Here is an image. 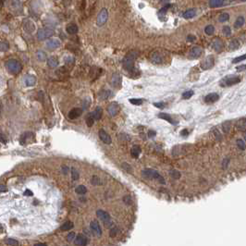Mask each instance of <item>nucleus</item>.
Masks as SVG:
<instances>
[{"mask_svg":"<svg viewBox=\"0 0 246 246\" xmlns=\"http://www.w3.org/2000/svg\"><path fill=\"white\" fill-rule=\"evenodd\" d=\"M148 134H149V137H155L156 133V131L150 130V131H149V133H148Z\"/></svg>","mask_w":246,"mask_h":246,"instance_id":"nucleus-52","label":"nucleus"},{"mask_svg":"<svg viewBox=\"0 0 246 246\" xmlns=\"http://www.w3.org/2000/svg\"><path fill=\"white\" fill-rule=\"evenodd\" d=\"M24 82H25L26 86H29V87L33 86L35 83H36V78H35L33 75H27L25 77Z\"/></svg>","mask_w":246,"mask_h":246,"instance_id":"nucleus-23","label":"nucleus"},{"mask_svg":"<svg viewBox=\"0 0 246 246\" xmlns=\"http://www.w3.org/2000/svg\"><path fill=\"white\" fill-rule=\"evenodd\" d=\"M237 129L241 131H245L246 130V118H241L240 120L237 121V124H236Z\"/></svg>","mask_w":246,"mask_h":246,"instance_id":"nucleus-22","label":"nucleus"},{"mask_svg":"<svg viewBox=\"0 0 246 246\" xmlns=\"http://www.w3.org/2000/svg\"><path fill=\"white\" fill-rule=\"evenodd\" d=\"M7 186L3 185V184H0V192H7Z\"/></svg>","mask_w":246,"mask_h":246,"instance_id":"nucleus-51","label":"nucleus"},{"mask_svg":"<svg viewBox=\"0 0 246 246\" xmlns=\"http://www.w3.org/2000/svg\"><path fill=\"white\" fill-rule=\"evenodd\" d=\"M230 163V158H227L223 161V164H222V169H228V165Z\"/></svg>","mask_w":246,"mask_h":246,"instance_id":"nucleus-46","label":"nucleus"},{"mask_svg":"<svg viewBox=\"0 0 246 246\" xmlns=\"http://www.w3.org/2000/svg\"><path fill=\"white\" fill-rule=\"evenodd\" d=\"M5 243L7 245H10V246H19L20 245L19 241L14 240V239H7V240H5Z\"/></svg>","mask_w":246,"mask_h":246,"instance_id":"nucleus-38","label":"nucleus"},{"mask_svg":"<svg viewBox=\"0 0 246 246\" xmlns=\"http://www.w3.org/2000/svg\"><path fill=\"white\" fill-rule=\"evenodd\" d=\"M121 76L118 73H114L111 78V85L116 87V88H120L121 86Z\"/></svg>","mask_w":246,"mask_h":246,"instance_id":"nucleus-12","label":"nucleus"},{"mask_svg":"<svg viewBox=\"0 0 246 246\" xmlns=\"http://www.w3.org/2000/svg\"><path fill=\"white\" fill-rule=\"evenodd\" d=\"M141 153H142V149H141L139 145H134L130 149V155L133 158H138L139 156L141 155Z\"/></svg>","mask_w":246,"mask_h":246,"instance_id":"nucleus-21","label":"nucleus"},{"mask_svg":"<svg viewBox=\"0 0 246 246\" xmlns=\"http://www.w3.org/2000/svg\"><path fill=\"white\" fill-rule=\"evenodd\" d=\"M10 47V45H8L7 42H4V41H0V52H5Z\"/></svg>","mask_w":246,"mask_h":246,"instance_id":"nucleus-34","label":"nucleus"},{"mask_svg":"<svg viewBox=\"0 0 246 246\" xmlns=\"http://www.w3.org/2000/svg\"><path fill=\"white\" fill-rule=\"evenodd\" d=\"M193 91L192 90H189V91H186L184 92V93L182 94V98L183 99H190L192 96L193 95Z\"/></svg>","mask_w":246,"mask_h":246,"instance_id":"nucleus-39","label":"nucleus"},{"mask_svg":"<svg viewBox=\"0 0 246 246\" xmlns=\"http://www.w3.org/2000/svg\"><path fill=\"white\" fill-rule=\"evenodd\" d=\"M169 7V6H166V7H162L161 10H159V12H158V17H159V19L161 18V16H162V15H165V14H166V10H168Z\"/></svg>","mask_w":246,"mask_h":246,"instance_id":"nucleus-44","label":"nucleus"},{"mask_svg":"<svg viewBox=\"0 0 246 246\" xmlns=\"http://www.w3.org/2000/svg\"><path fill=\"white\" fill-rule=\"evenodd\" d=\"M120 110V105H118L117 102H112L108 105L107 107V112L110 116L114 117V116H117L118 112Z\"/></svg>","mask_w":246,"mask_h":246,"instance_id":"nucleus-7","label":"nucleus"},{"mask_svg":"<svg viewBox=\"0 0 246 246\" xmlns=\"http://www.w3.org/2000/svg\"><path fill=\"white\" fill-rule=\"evenodd\" d=\"M53 34H54V31L50 28H43L37 31V38L41 41L53 36Z\"/></svg>","mask_w":246,"mask_h":246,"instance_id":"nucleus-3","label":"nucleus"},{"mask_svg":"<svg viewBox=\"0 0 246 246\" xmlns=\"http://www.w3.org/2000/svg\"><path fill=\"white\" fill-rule=\"evenodd\" d=\"M231 121L228 120V121H225L223 123V130L225 131V133H230V128H231Z\"/></svg>","mask_w":246,"mask_h":246,"instance_id":"nucleus-35","label":"nucleus"},{"mask_svg":"<svg viewBox=\"0 0 246 246\" xmlns=\"http://www.w3.org/2000/svg\"><path fill=\"white\" fill-rule=\"evenodd\" d=\"M169 177L173 179V181H179L181 178V173L179 172L177 169H171L169 171Z\"/></svg>","mask_w":246,"mask_h":246,"instance_id":"nucleus-19","label":"nucleus"},{"mask_svg":"<svg viewBox=\"0 0 246 246\" xmlns=\"http://www.w3.org/2000/svg\"><path fill=\"white\" fill-rule=\"evenodd\" d=\"M165 103L164 102H159V103H154V105H155L156 107H158V108H164L165 107Z\"/></svg>","mask_w":246,"mask_h":246,"instance_id":"nucleus-47","label":"nucleus"},{"mask_svg":"<svg viewBox=\"0 0 246 246\" xmlns=\"http://www.w3.org/2000/svg\"><path fill=\"white\" fill-rule=\"evenodd\" d=\"M143 102V99H139V98H130V103H131L133 105H142Z\"/></svg>","mask_w":246,"mask_h":246,"instance_id":"nucleus-40","label":"nucleus"},{"mask_svg":"<svg viewBox=\"0 0 246 246\" xmlns=\"http://www.w3.org/2000/svg\"><path fill=\"white\" fill-rule=\"evenodd\" d=\"M195 15H196L195 8H190V10H186L183 13V18L186 20H190V19H192L193 17H195Z\"/></svg>","mask_w":246,"mask_h":246,"instance_id":"nucleus-25","label":"nucleus"},{"mask_svg":"<svg viewBox=\"0 0 246 246\" xmlns=\"http://www.w3.org/2000/svg\"><path fill=\"white\" fill-rule=\"evenodd\" d=\"M23 28L27 33H33L35 30V25L32 20H26L23 22Z\"/></svg>","mask_w":246,"mask_h":246,"instance_id":"nucleus-16","label":"nucleus"},{"mask_svg":"<svg viewBox=\"0 0 246 246\" xmlns=\"http://www.w3.org/2000/svg\"><path fill=\"white\" fill-rule=\"evenodd\" d=\"M151 60L155 64H161L163 62V56L159 52H154L151 55Z\"/></svg>","mask_w":246,"mask_h":246,"instance_id":"nucleus-15","label":"nucleus"},{"mask_svg":"<svg viewBox=\"0 0 246 246\" xmlns=\"http://www.w3.org/2000/svg\"><path fill=\"white\" fill-rule=\"evenodd\" d=\"M211 46H212L216 51L219 52V51H221L223 49L224 45H223V42H222V40L220 38L216 37L215 39H213L212 43H211Z\"/></svg>","mask_w":246,"mask_h":246,"instance_id":"nucleus-10","label":"nucleus"},{"mask_svg":"<svg viewBox=\"0 0 246 246\" xmlns=\"http://www.w3.org/2000/svg\"><path fill=\"white\" fill-rule=\"evenodd\" d=\"M82 108H79V107H75V108H72L71 110L69 112V118L70 120H75V118H79L80 116H82Z\"/></svg>","mask_w":246,"mask_h":246,"instance_id":"nucleus-11","label":"nucleus"},{"mask_svg":"<svg viewBox=\"0 0 246 246\" xmlns=\"http://www.w3.org/2000/svg\"><path fill=\"white\" fill-rule=\"evenodd\" d=\"M205 33L207 35H213L215 33V27L213 25H207L205 28Z\"/></svg>","mask_w":246,"mask_h":246,"instance_id":"nucleus-32","label":"nucleus"},{"mask_svg":"<svg viewBox=\"0 0 246 246\" xmlns=\"http://www.w3.org/2000/svg\"><path fill=\"white\" fill-rule=\"evenodd\" d=\"M62 173L64 174V175H68V173H69V168L68 166H62Z\"/></svg>","mask_w":246,"mask_h":246,"instance_id":"nucleus-49","label":"nucleus"},{"mask_svg":"<svg viewBox=\"0 0 246 246\" xmlns=\"http://www.w3.org/2000/svg\"><path fill=\"white\" fill-rule=\"evenodd\" d=\"M228 19H230V15L228 13H222L218 17V21L219 22H225V21L228 20Z\"/></svg>","mask_w":246,"mask_h":246,"instance_id":"nucleus-33","label":"nucleus"},{"mask_svg":"<svg viewBox=\"0 0 246 246\" xmlns=\"http://www.w3.org/2000/svg\"><path fill=\"white\" fill-rule=\"evenodd\" d=\"M244 59H245V55H243V56H238V58H234L233 60H232V63H233V64L239 63V62H241V61H243V60H244Z\"/></svg>","mask_w":246,"mask_h":246,"instance_id":"nucleus-45","label":"nucleus"},{"mask_svg":"<svg viewBox=\"0 0 246 246\" xmlns=\"http://www.w3.org/2000/svg\"><path fill=\"white\" fill-rule=\"evenodd\" d=\"M6 68L10 72L13 74H17L20 72L22 66H21V63L20 61H18L16 59H10L6 62Z\"/></svg>","mask_w":246,"mask_h":246,"instance_id":"nucleus-2","label":"nucleus"},{"mask_svg":"<svg viewBox=\"0 0 246 246\" xmlns=\"http://www.w3.org/2000/svg\"><path fill=\"white\" fill-rule=\"evenodd\" d=\"M239 47H240V42L238 39H232L230 43V45H228V48H230V50H236V49H238Z\"/></svg>","mask_w":246,"mask_h":246,"instance_id":"nucleus-29","label":"nucleus"},{"mask_svg":"<svg viewBox=\"0 0 246 246\" xmlns=\"http://www.w3.org/2000/svg\"><path fill=\"white\" fill-rule=\"evenodd\" d=\"M138 52L136 51H130L127 54L124 58L122 60V63H123V67L124 69L129 72H133L134 69H135V59L137 58L138 56Z\"/></svg>","mask_w":246,"mask_h":246,"instance_id":"nucleus-1","label":"nucleus"},{"mask_svg":"<svg viewBox=\"0 0 246 246\" xmlns=\"http://www.w3.org/2000/svg\"><path fill=\"white\" fill-rule=\"evenodd\" d=\"M195 39H196V37L194 36V35H192V34H190V35H188L187 36V41L188 42H193V41H195Z\"/></svg>","mask_w":246,"mask_h":246,"instance_id":"nucleus-48","label":"nucleus"},{"mask_svg":"<svg viewBox=\"0 0 246 246\" xmlns=\"http://www.w3.org/2000/svg\"><path fill=\"white\" fill-rule=\"evenodd\" d=\"M223 33L225 34L226 36H230L231 29L228 27V26H224V27H223Z\"/></svg>","mask_w":246,"mask_h":246,"instance_id":"nucleus-42","label":"nucleus"},{"mask_svg":"<svg viewBox=\"0 0 246 246\" xmlns=\"http://www.w3.org/2000/svg\"><path fill=\"white\" fill-rule=\"evenodd\" d=\"M241 82L240 76H228L221 81V86H232Z\"/></svg>","mask_w":246,"mask_h":246,"instance_id":"nucleus-4","label":"nucleus"},{"mask_svg":"<svg viewBox=\"0 0 246 246\" xmlns=\"http://www.w3.org/2000/svg\"><path fill=\"white\" fill-rule=\"evenodd\" d=\"M218 99H219V95L217 93H211L205 97V102L207 104H212L217 102Z\"/></svg>","mask_w":246,"mask_h":246,"instance_id":"nucleus-14","label":"nucleus"},{"mask_svg":"<svg viewBox=\"0 0 246 246\" xmlns=\"http://www.w3.org/2000/svg\"><path fill=\"white\" fill-rule=\"evenodd\" d=\"M188 134H189V130L187 129H184L181 131V135L183 136V137H186V136H188Z\"/></svg>","mask_w":246,"mask_h":246,"instance_id":"nucleus-50","label":"nucleus"},{"mask_svg":"<svg viewBox=\"0 0 246 246\" xmlns=\"http://www.w3.org/2000/svg\"><path fill=\"white\" fill-rule=\"evenodd\" d=\"M244 69H245V65H241V67H237V70H240V71Z\"/></svg>","mask_w":246,"mask_h":246,"instance_id":"nucleus-53","label":"nucleus"},{"mask_svg":"<svg viewBox=\"0 0 246 246\" xmlns=\"http://www.w3.org/2000/svg\"><path fill=\"white\" fill-rule=\"evenodd\" d=\"M237 145H238V147L241 150H245V143L243 140H241V139L237 140Z\"/></svg>","mask_w":246,"mask_h":246,"instance_id":"nucleus-41","label":"nucleus"},{"mask_svg":"<svg viewBox=\"0 0 246 246\" xmlns=\"http://www.w3.org/2000/svg\"><path fill=\"white\" fill-rule=\"evenodd\" d=\"M121 166H122V169L126 171V172H128V173H130V174H133V168H131V166H130L129 164L123 163V164L121 165Z\"/></svg>","mask_w":246,"mask_h":246,"instance_id":"nucleus-37","label":"nucleus"},{"mask_svg":"<svg viewBox=\"0 0 246 246\" xmlns=\"http://www.w3.org/2000/svg\"><path fill=\"white\" fill-rule=\"evenodd\" d=\"M2 230H3V228H2V226H1V225H0V231H1Z\"/></svg>","mask_w":246,"mask_h":246,"instance_id":"nucleus-54","label":"nucleus"},{"mask_svg":"<svg viewBox=\"0 0 246 246\" xmlns=\"http://www.w3.org/2000/svg\"><path fill=\"white\" fill-rule=\"evenodd\" d=\"M244 22H245L244 17L243 16H240V17L237 18V20H236L235 23H234V27L235 28H241V26L244 24Z\"/></svg>","mask_w":246,"mask_h":246,"instance_id":"nucleus-30","label":"nucleus"},{"mask_svg":"<svg viewBox=\"0 0 246 246\" xmlns=\"http://www.w3.org/2000/svg\"><path fill=\"white\" fill-rule=\"evenodd\" d=\"M215 65V58L213 56H208L201 62V68L204 70L209 69L211 68H213V66Z\"/></svg>","mask_w":246,"mask_h":246,"instance_id":"nucleus-5","label":"nucleus"},{"mask_svg":"<svg viewBox=\"0 0 246 246\" xmlns=\"http://www.w3.org/2000/svg\"><path fill=\"white\" fill-rule=\"evenodd\" d=\"M66 31H67V33L69 34H76L78 33V26L76 24L74 23H69L67 25V27H66Z\"/></svg>","mask_w":246,"mask_h":246,"instance_id":"nucleus-20","label":"nucleus"},{"mask_svg":"<svg viewBox=\"0 0 246 246\" xmlns=\"http://www.w3.org/2000/svg\"><path fill=\"white\" fill-rule=\"evenodd\" d=\"M98 134H99V137L101 140H102L103 143H107V144H110L112 143V139L110 137V135H109L108 133H107V131H105V130H103V129L99 130Z\"/></svg>","mask_w":246,"mask_h":246,"instance_id":"nucleus-8","label":"nucleus"},{"mask_svg":"<svg viewBox=\"0 0 246 246\" xmlns=\"http://www.w3.org/2000/svg\"><path fill=\"white\" fill-rule=\"evenodd\" d=\"M91 114H92V117H93V118H94V120H99L100 118H102L103 109H102V107H97Z\"/></svg>","mask_w":246,"mask_h":246,"instance_id":"nucleus-17","label":"nucleus"},{"mask_svg":"<svg viewBox=\"0 0 246 246\" xmlns=\"http://www.w3.org/2000/svg\"><path fill=\"white\" fill-rule=\"evenodd\" d=\"M224 2L223 0H211L209 1V7H222L224 5Z\"/></svg>","mask_w":246,"mask_h":246,"instance_id":"nucleus-28","label":"nucleus"},{"mask_svg":"<svg viewBox=\"0 0 246 246\" xmlns=\"http://www.w3.org/2000/svg\"><path fill=\"white\" fill-rule=\"evenodd\" d=\"M47 65L49 66L50 68H56L58 66V59L56 58V56H50L49 58L47 59Z\"/></svg>","mask_w":246,"mask_h":246,"instance_id":"nucleus-27","label":"nucleus"},{"mask_svg":"<svg viewBox=\"0 0 246 246\" xmlns=\"http://www.w3.org/2000/svg\"><path fill=\"white\" fill-rule=\"evenodd\" d=\"M111 94H112L111 91H109V90H102V91L99 92L98 98L100 100H107V99L109 98V96H110Z\"/></svg>","mask_w":246,"mask_h":246,"instance_id":"nucleus-24","label":"nucleus"},{"mask_svg":"<svg viewBox=\"0 0 246 246\" xmlns=\"http://www.w3.org/2000/svg\"><path fill=\"white\" fill-rule=\"evenodd\" d=\"M36 56H37V58H38V60H40V61H45L46 59V53L45 52H43V51H37V53H36Z\"/></svg>","mask_w":246,"mask_h":246,"instance_id":"nucleus-36","label":"nucleus"},{"mask_svg":"<svg viewBox=\"0 0 246 246\" xmlns=\"http://www.w3.org/2000/svg\"><path fill=\"white\" fill-rule=\"evenodd\" d=\"M202 51L203 50H202V48L200 46H194L190 50L189 55H190L192 58H199V56H201Z\"/></svg>","mask_w":246,"mask_h":246,"instance_id":"nucleus-13","label":"nucleus"},{"mask_svg":"<svg viewBox=\"0 0 246 246\" xmlns=\"http://www.w3.org/2000/svg\"><path fill=\"white\" fill-rule=\"evenodd\" d=\"M158 117H159L160 118H162V120H166L168 122L171 123V124H173V125H177V124H178V121H177V120H174L173 118H171V116L169 115V114H166V113H159Z\"/></svg>","mask_w":246,"mask_h":246,"instance_id":"nucleus-18","label":"nucleus"},{"mask_svg":"<svg viewBox=\"0 0 246 246\" xmlns=\"http://www.w3.org/2000/svg\"><path fill=\"white\" fill-rule=\"evenodd\" d=\"M70 177H71V179L73 181H78L81 177L79 170L75 168H71V169H70Z\"/></svg>","mask_w":246,"mask_h":246,"instance_id":"nucleus-26","label":"nucleus"},{"mask_svg":"<svg viewBox=\"0 0 246 246\" xmlns=\"http://www.w3.org/2000/svg\"><path fill=\"white\" fill-rule=\"evenodd\" d=\"M85 121H86V124L88 127H92L94 124V118L93 117H92V114L91 113H88L86 115V118H85Z\"/></svg>","mask_w":246,"mask_h":246,"instance_id":"nucleus-31","label":"nucleus"},{"mask_svg":"<svg viewBox=\"0 0 246 246\" xmlns=\"http://www.w3.org/2000/svg\"><path fill=\"white\" fill-rule=\"evenodd\" d=\"M212 130H213V133H214V135H215V137H216V139L220 141V140L222 139V136H221V134H220V133H219L218 130H217L216 128H214Z\"/></svg>","mask_w":246,"mask_h":246,"instance_id":"nucleus-43","label":"nucleus"},{"mask_svg":"<svg viewBox=\"0 0 246 246\" xmlns=\"http://www.w3.org/2000/svg\"><path fill=\"white\" fill-rule=\"evenodd\" d=\"M60 43H61L58 38H52L46 42V47L48 48V49L54 50V49H56V48H58L60 46Z\"/></svg>","mask_w":246,"mask_h":246,"instance_id":"nucleus-9","label":"nucleus"},{"mask_svg":"<svg viewBox=\"0 0 246 246\" xmlns=\"http://www.w3.org/2000/svg\"><path fill=\"white\" fill-rule=\"evenodd\" d=\"M107 18H108V12L107 10V8H102L101 11L99 12V14L97 16V25L99 26H102L104 25L107 20Z\"/></svg>","mask_w":246,"mask_h":246,"instance_id":"nucleus-6","label":"nucleus"}]
</instances>
